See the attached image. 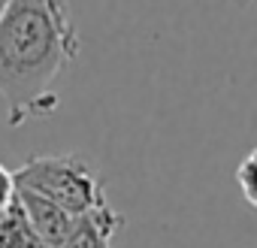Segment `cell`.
I'll list each match as a JSON object with an SVG mask.
<instances>
[{
	"instance_id": "2",
	"label": "cell",
	"mask_w": 257,
	"mask_h": 248,
	"mask_svg": "<svg viewBox=\"0 0 257 248\" xmlns=\"http://www.w3.org/2000/svg\"><path fill=\"white\" fill-rule=\"evenodd\" d=\"M13 188L34 191L49 203L61 206L73 218L94 212L97 206L109 203L106 188L88 158L67 152V155H34L13 173Z\"/></svg>"
},
{
	"instance_id": "9",
	"label": "cell",
	"mask_w": 257,
	"mask_h": 248,
	"mask_svg": "<svg viewBox=\"0 0 257 248\" xmlns=\"http://www.w3.org/2000/svg\"><path fill=\"white\" fill-rule=\"evenodd\" d=\"M4 4H7V0H0V10H4Z\"/></svg>"
},
{
	"instance_id": "8",
	"label": "cell",
	"mask_w": 257,
	"mask_h": 248,
	"mask_svg": "<svg viewBox=\"0 0 257 248\" xmlns=\"http://www.w3.org/2000/svg\"><path fill=\"white\" fill-rule=\"evenodd\" d=\"M230 4H233V7H239V10H248L254 0H230Z\"/></svg>"
},
{
	"instance_id": "5",
	"label": "cell",
	"mask_w": 257,
	"mask_h": 248,
	"mask_svg": "<svg viewBox=\"0 0 257 248\" xmlns=\"http://www.w3.org/2000/svg\"><path fill=\"white\" fill-rule=\"evenodd\" d=\"M0 248H49L37 236L31 221L25 218V209H22L16 191L7 200V206L0 209Z\"/></svg>"
},
{
	"instance_id": "3",
	"label": "cell",
	"mask_w": 257,
	"mask_h": 248,
	"mask_svg": "<svg viewBox=\"0 0 257 248\" xmlns=\"http://www.w3.org/2000/svg\"><path fill=\"white\" fill-rule=\"evenodd\" d=\"M124 227V215L109 203L97 206L88 215H79L73 230L64 236L58 248H112V239Z\"/></svg>"
},
{
	"instance_id": "6",
	"label": "cell",
	"mask_w": 257,
	"mask_h": 248,
	"mask_svg": "<svg viewBox=\"0 0 257 248\" xmlns=\"http://www.w3.org/2000/svg\"><path fill=\"white\" fill-rule=\"evenodd\" d=\"M233 182H236L239 194L245 197V203L254 209V206H257V152H254V149H251V152L242 158V164L236 167Z\"/></svg>"
},
{
	"instance_id": "4",
	"label": "cell",
	"mask_w": 257,
	"mask_h": 248,
	"mask_svg": "<svg viewBox=\"0 0 257 248\" xmlns=\"http://www.w3.org/2000/svg\"><path fill=\"white\" fill-rule=\"evenodd\" d=\"M13 191H16V197H19V203H22V209H25V218H28L31 227L37 230V236H40L49 248H58V245L64 242V236L73 230L76 218H73L70 212H64L61 206L49 203L46 197L34 194V191H22V188H13Z\"/></svg>"
},
{
	"instance_id": "7",
	"label": "cell",
	"mask_w": 257,
	"mask_h": 248,
	"mask_svg": "<svg viewBox=\"0 0 257 248\" xmlns=\"http://www.w3.org/2000/svg\"><path fill=\"white\" fill-rule=\"evenodd\" d=\"M13 197V173L0 164V209L7 206V200Z\"/></svg>"
},
{
	"instance_id": "1",
	"label": "cell",
	"mask_w": 257,
	"mask_h": 248,
	"mask_svg": "<svg viewBox=\"0 0 257 248\" xmlns=\"http://www.w3.org/2000/svg\"><path fill=\"white\" fill-rule=\"evenodd\" d=\"M79 52L67 0H7L0 10V97L13 128L55 109V82Z\"/></svg>"
}]
</instances>
